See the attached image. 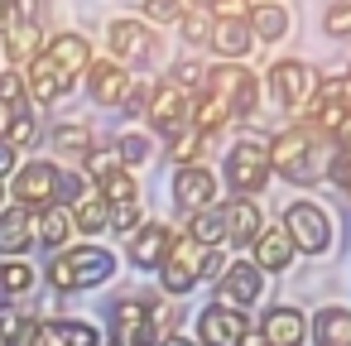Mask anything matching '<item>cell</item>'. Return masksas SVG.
<instances>
[{
  "label": "cell",
  "mask_w": 351,
  "mask_h": 346,
  "mask_svg": "<svg viewBox=\"0 0 351 346\" xmlns=\"http://www.w3.org/2000/svg\"><path fill=\"white\" fill-rule=\"evenodd\" d=\"M145 101H149V87H145V82H135V87H130V97H125V111H130V116H145Z\"/></svg>",
  "instance_id": "cell-49"
},
{
  "label": "cell",
  "mask_w": 351,
  "mask_h": 346,
  "mask_svg": "<svg viewBox=\"0 0 351 346\" xmlns=\"http://www.w3.org/2000/svg\"><path fill=\"white\" fill-rule=\"evenodd\" d=\"M202 92H212L217 101H226L231 116H255V106H260V77L245 63H217V68H207Z\"/></svg>",
  "instance_id": "cell-6"
},
{
  "label": "cell",
  "mask_w": 351,
  "mask_h": 346,
  "mask_svg": "<svg viewBox=\"0 0 351 346\" xmlns=\"http://www.w3.org/2000/svg\"><path fill=\"white\" fill-rule=\"evenodd\" d=\"M255 5H284V0H255Z\"/></svg>",
  "instance_id": "cell-55"
},
{
  "label": "cell",
  "mask_w": 351,
  "mask_h": 346,
  "mask_svg": "<svg viewBox=\"0 0 351 346\" xmlns=\"http://www.w3.org/2000/svg\"><path fill=\"white\" fill-rule=\"evenodd\" d=\"M188 116H193V97H188V92H178L173 82H154V87H149L145 121H149L159 135H169V130L188 125Z\"/></svg>",
  "instance_id": "cell-12"
},
{
  "label": "cell",
  "mask_w": 351,
  "mask_h": 346,
  "mask_svg": "<svg viewBox=\"0 0 351 346\" xmlns=\"http://www.w3.org/2000/svg\"><path fill=\"white\" fill-rule=\"evenodd\" d=\"M250 264H255L260 274H284V269L293 264V245H289L284 226H265V231L255 236V245H250Z\"/></svg>",
  "instance_id": "cell-22"
},
{
  "label": "cell",
  "mask_w": 351,
  "mask_h": 346,
  "mask_svg": "<svg viewBox=\"0 0 351 346\" xmlns=\"http://www.w3.org/2000/svg\"><path fill=\"white\" fill-rule=\"evenodd\" d=\"M188 236H193L197 245H207V250H217V245L226 240V226H221V207H207V212H197V217H188Z\"/></svg>",
  "instance_id": "cell-33"
},
{
  "label": "cell",
  "mask_w": 351,
  "mask_h": 346,
  "mask_svg": "<svg viewBox=\"0 0 351 346\" xmlns=\"http://www.w3.org/2000/svg\"><path fill=\"white\" fill-rule=\"evenodd\" d=\"M241 346H265V336H260V332H245V341H241Z\"/></svg>",
  "instance_id": "cell-54"
},
{
  "label": "cell",
  "mask_w": 351,
  "mask_h": 346,
  "mask_svg": "<svg viewBox=\"0 0 351 346\" xmlns=\"http://www.w3.org/2000/svg\"><path fill=\"white\" fill-rule=\"evenodd\" d=\"M260 336H265V346H303V341H308V317H303V308L274 303V308L260 317Z\"/></svg>",
  "instance_id": "cell-15"
},
{
  "label": "cell",
  "mask_w": 351,
  "mask_h": 346,
  "mask_svg": "<svg viewBox=\"0 0 351 346\" xmlns=\"http://www.w3.org/2000/svg\"><path fill=\"white\" fill-rule=\"evenodd\" d=\"M327 135H317L313 125H289L269 140V173H284L289 183L308 188L327 173Z\"/></svg>",
  "instance_id": "cell-1"
},
{
  "label": "cell",
  "mask_w": 351,
  "mask_h": 346,
  "mask_svg": "<svg viewBox=\"0 0 351 346\" xmlns=\"http://www.w3.org/2000/svg\"><path fill=\"white\" fill-rule=\"evenodd\" d=\"M87 193H92V178H87V173H77V169H63V173H58V188H53V202L73 212Z\"/></svg>",
  "instance_id": "cell-34"
},
{
  "label": "cell",
  "mask_w": 351,
  "mask_h": 346,
  "mask_svg": "<svg viewBox=\"0 0 351 346\" xmlns=\"http://www.w3.org/2000/svg\"><path fill=\"white\" fill-rule=\"evenodd\" d=\"M0 140H5L15 154H20V149H29V145L39 140V121H34V111H15V121L5 125V135H0Z\"/></svg>",
  "instance_id": "cell-38"
},
{
  "label": "cell",
  "mask_w": 351,
  "mask_h": 346,
  "mask_svg": "<svg viewBox=\"0 0 351 346\" xmlns=\"http://www.w3.org/2000/svg\"><path fill=\"white\" fill-rule=\"evenodd\" d=\"M39 20V0H0V34L15 25H34Z\"/></svg>",
  "instance_id": "cell-40"
},
{
  "label": "cell",
  "mask_w": 351,
  "mask_h": 346,
  "mask_svg": "<svg viewBox=\"0 0 351 346\" xmlns=\"http://www.w3.org/2000/svg\"><path fill=\"white\" fill-rule=\"evenodd\" d=\"M265 82H269L274 106H279V111H293V116H303V111L313 106L317 87H322V77H317L303 58H279V63H269Z\"/></svg>",
  "instance_id": "cell-5"
},
{
  "label": "cell",
  "mask_w": 351,
  "mask_h": 346,
  "mask_svg": "<svg viewBox=\"0 0 351 346\" xmlns=\"http://www.w3.org/2000/svg\"><path fill=\"white\" fill-rule=\"evenodd\" d=\"M0 106L29 111V92H25V77L20 73H0Z\"/></svg>",
  "instance_id": "cell-46"
},
{
  "label": "cell",
  "mask_w": 351,
  "mask_h": 346,
  "mask_svg": "<svg viewBox=\"0 0 351 346\" xmlns=\"http://www.w3.org/2000/svg\"><path fill=\"white\" fill-rule=\"evenodd\" d=\"M226 183L236 188V197H255L269 183V145L265 140H236L226 149Z\"/></svg>",
  "instance_id": "cell-7"
},
{
  "label": "cell",
  "mask_w": 351,
  "mask_h": 346,
  "mask_svg": "<svg viewBox=\"0 0 351 346\" xmlns=\"http://www.w3.org/2000/svg\"><path fill=\"white\" fill-rule=\"evenodd\" d=\"M289 10L284 5H255L250 0V10H245V29H250V39H260V44H274V39H284L289 34Z\"/></svg>",
  "instance_id": "cell-26"
},
{
  "label": "cell",
  "mask_w": 351,
  "mask_h": 346,
  "mask_svg": "<svg viewBox=\"0 0 351 346\" xmlns=\"http://www.w3.org/2000/svg\"><path fill=\"white\" fill-rule=\"evenodd\" d=\"M183 10H188V0H145V20L149 25H173L178 29Z\"/></svg>",
  "instance_id": "cell-44"
},
{
  "label": "cell",
  "mask_w": 351,
  "mask_h": 346,
  "mask_svg": "<svg viewBox=\"0 0 351 346\" xmlns=\"http://www.w3.org/2000/svg\"><path fill=\"white\" fill-rule=\"evenodd\" d=\"M260 293H265V274H260L250 260H236V264H226V269L212 279V308L245 312Z\"/></svg>",
  "instance_id": "cell-8"
},
{
  "label": "cell",
  "mask_w": 351,
  "mask_h": 346,
  "mask_svg": "<svg viewBox=\"0 0 351 346\" xmlns=\"http://www.w3.org/2000/svg\"><path fill=\"white\" fill-rule=\"evenodd\" d=\"M29 288H34V264H25V260H5V264H0V293L20 298Z\"/></svg>",
  "instance_id": "cell-37"
},
{
  "label": "cell",
  "mask_w": 351,
  "mask_h": 346,
  "mask_svg": "<svg viewBox=\"0 0 351 346\" xmlns=\"http://www.w3.org/2000/svg\"><path fill=\"white\" fill-rule=\"evenodd\" d=\"M346 82H351V68H346Z\"/></svg>",
  "instance_id": "cell-57"
},
{
  "label": "cell",
  "mask_w": 351,
  "mask_h": 346,
  "mask_svg": "<svg viewBox=\"0 0 351 346\" xmlns=\"http://www.w3.org/2000/svg\"><path fill=\"white\" fill-rule=\"evenodd\" d=\"M73 231H82V236H101V231H111V207L97 197V188L73 207Z\"/></svg>",
  "instance_id": "cell-31"
},
{
  "label": "cell",
  "mask_w": 351,
  "mask_h": 346,
  "mask_svg": "<svg viewBox=\"0 0 351 346\" xmlns=\"http://www.w3.org/2000/svg\"><path fill=\"white\" fill-rule=\"evenodd\" d=\"M44 58H49L68 82H77V77L92 68V44H87L82 34H53V39L44 44Z\"/></svg>",
  "instance_id": "cell-20"
},
{
  "label": "cell",
  "mask_w": 351,
  "mask_h": 346,
  "mask_svg": "<svg viewBox=\"0 0 351 346\" xmlns=\"http://www.w3.org/2000/svg\"><path fill=\"white\" fill-rule=\"evenodd\" d=\"M0 39H5V53H10L15 68H25V63H34V58L44 53V29H39V20H34V25H15V29L0 34Z\"/></svg>",
  "instance_id": "cell-28"
},
{
  "label": "cell",
  "mask_w": 351,
  "mask_h": 346,
  "mask_svg": "<svg viewBox=\"0 0 351 346\" xmlns=\"http://www.w3.org/2000/svg\"><path fill=\"white\" fill-rule=\"evenodd\" d=\"M15 169H20V154H15L5 140H0V178H5V173H15Z\"/></svg>",
  "instance_id": "cell-50"
},
{
  "label": "cell",
  "mask_w": 351,
  "mask_h": 346,
  "mask_svg": "<svg viewBox=\"0 0 351 346\" xmlns=\"http://www.w3.org/2000/svg\"><path fill=\"white\" fill-rule=\"evenodd\" d=\"M327 178H332L337 188H346V193H351V149H337V154L327 159Z\"/></svg>",
  "instance_id": "cell-47"
},
{
  "label": "cell",
  "mask_w": 351,
  "mask_h": 346,
  "mask_svg": "<svg viewBox=\"0 0 351 346\" xmlns=\"http://www.w3.org/2000/svg\"><path fill=\"white\" fill-rule=\"evenodd\" d=\"M322 34L327 39H351V0H332L322 10Z\"/></svg>",
  "instance_id": "cell-42"
},
{
  "label": "cell",
  "mask_w": 351,
  "mask_h": 346,
  "mask_svg": "<svg viewBox=\"0 0 351 346\" xmlns=\"http://www.w3.org/2000/svg\"><path fill=\"white\" fill-rule=\"evenodd\" d=\"M10 121H15V111H10V106H0V135H5V125H10Z\"/></svg>",
  "instance_id": "cell-53"
},
{
  "label": "cell",
  "mask_w": 351,
  "mask_h": 346,
  "mask_svg": "<svg viewBox=\"0 0 351 346\" xmlns=\"http://www.w3.org/2000/svg\"><path fill=\"white\" fill-rule=\"evenodd\" d=\"M221 269H226L221 250H207V245H197L193 236H173V245H169V255H164V264H159V284H164L169 298H183V293H193L202 279H217Z\"/></svg>",
  "instance_id": "cell-2"
},
{
  "label": "cell",
  "mask_w": 351,
  "mask_h": 346,
  "mask_svg": "<svg viewBox=\"0 0 351 346\" xmlns=\"http://www.w3.org/2000/svg\"><path fill=\"white\" fill-rule=\"evenodd\" d=\"M308 332H313V346H351V308H341V303L317 308Z\"/></svg>",
  "instance_id": "cell-24"
},
{
  "label": "cell",
  "mask_w": 351,
  "mask_h": 346,
  "mask_svg": "<svg viewBox=\"0 0 351 346\" xmlns=\"http://www.w3.org/2000/svg\"><path fill=\"white\" fill-rule=\"evenodd\" d=\"M332 140H337V149H351V111L341 116V125L332 130Z\"/></svg>",
  "instance_id": "cell-51"
},
{
  "label": "cell",
  "mask_w": 351,
  "mask_h": 346,
  "mask_svg": "<svg viewBox=\"0 0 351 346\" xmlns=\"http://www.w3.org/2000/svg\"><path fill=\"white\" fill-rule=\"evenodd\" d=\"M245 332H250V317L231 308H207L197 317V346H241Z\"/></svg>",
  "instance_id": "cell-16"
},
{
  "label": "cell",
  "mask_w": 351,
  "mask_h": 346,
  "mask_svg": "<svg viewBox=\"0 0 351 346\" xmlns=\"http://www.w3.org/2000/svg\"><path fill=\"white\" fill-rule=\"evenodd\" d=\"M20 77H25V92H29V101H34V106H53V101H63V97L73 92V82H68V77H63L44 53H39L34 63H25V73H20Z\"/></svg>",
  "instance_id": "cell-18"
},
{
  "label": "cell",
  "mask_w": 351,
  "mask_h": 346,
  "mask_svg": "<svg viewBox=\"0 0 351 346\" xmlns=\"http://www.w3.org/2000/svg\"><path fill=\"white\" fill-rule=\"evenodd\" d=\"M217 173L207 169V164H188V169H178L173 173V207L183 212V217H197V212H207V207H217Z\"/></svg>",
  "instance_id": "cell-11"
},
{
  "label": "cell",
  "mask_w": 351,
  "mask_h": 346,
  "mask_svg": "<svg viewBox=\"0 0 351 346\" xmlns=\"http://www.w3.org/2000/svg\"><path fill=\"white\" fill-rule=\"evenodd\" d=\"M197 5H212V0H197Z\"/></svg>",
  "instance_id": "cell-56"
},
{
  "label": "cell",
  "mask_w": 351,
  "mask_h": 346,
  "mask_svg": "<svg viewBox=\"0 0 351 346\" xmlns=\"http://www.w3.org/2000/svg\"><path fill=\"white\" fill-rule=\"evenodd\" d=\"M140 226H145V207H140V202L111 207V231H116V236H125V240H130V236H135Z\"/></svg>",
  "instance_id": "cell-45"
},
{
  "label": "cell",
  "mask_w": 351,
  "mask_h": 346,
  "mask_svg": "<svg viewBox=\"0 0 351 346\" xmlns=\"http://www.w3.org/2000/svg\"><path fill=\"white\" fill-rule=\"evenodd\" d=\"M178 34H183L188 44H207V34H212V15H207V5H188L183 20H178Z\"/></svg>",
  "instance_id": "cell-41"
},
{
  "label": "cell",
  "mask_w": 351,
  "mask_h": 346,
  "mask_svg": "<svg viewBox=\"0 0 351 346\" xmlns=\"http://www.w3.org/2000/svg\"><path fill=\"white\" fill-rule=\"evenodd\" d=\"M116 274V255L106 245H68L49 260V284L58 293H82V288H101Z\"/></svg>",
  "instance_id": "cell-3"
},
{
  "label": "cell",
  "mask_w": 351,
  "mask_h": 346,
  "mask_svg": "<svg viewBox=\"0 0 351 346\" xmlns=\"http://www.w3.org/2000/svg\"><path fill=\"white\" fill-rule=\"evenodd\" d=\"M106 332H111V346H154L149 303L145 298H116L106 312Z\"/></svg>",
  "instance_id": "cell-10"
},
{
  "label": "cell",
  "mask_w": 351,
  "mask_h": 346,
  "mask_svg": "<svg viewBox=\"0 0 351 346\" xmlns=\"http://www.w3.org/2000/svg\"><path fill=\"white\" fill-rule=\"evenodd\" d=\"M116 154H121V164H125V169H140V164L154 154V145H149V135H140V130H125V135L116 140Z\"/></svg>",
  "instance_id": "cell-39"
},
{
  "label": "cell",
  "mask_w": 351,
  "mask_h": 346,
  "mask_svg": "<svg viewBox=\"0 0 351 346\" xmlns=\"http://www.w3.org/2000/svg\"><path fill=\"white\" fill-rule=\"evenodd\" d=\"M159 346H197V341H188V336H164Z\"/></svg>",
  "instance_id": "cell-52"
},
{
  "label": "cell",
  "mask_w": 351,
  "mask_h": 346,
  "mask_svg": "<svg viewBox=\"0 0 351 346\" xmlns=\"http://www.w3.org/2000/svg\"><path fill=\"white\" fill-rule=\"evenodd\" d=\"M49 149H53V154H68V159H82V154L92 149V130H87V125H53Z\"/></svg>",
  "instance_id": "cell-32"
},
{
  "label": "cell",
  "mask_w": 351,
  "mask_h": 346,
  "mask_svg": "<svg viewBox=\"0 0 351 346\" xmlns=\"http://www.w3.org/2000/svg\"><path fill=\"white\" fill-rule=\"evenodd\" d=\"M245 0H212V5H207V15L212 20H245Z\"/></svg>",
  "instance_id": "cell-48"
},
{
  "label": "cell",
  "mask_w": 351,
  "mask_h": 346,
  "mask_svg": "<svg viewBox=\"0 0 351 346\" xmlns=\"http://www.w3.org/2000/svg\"><path fill=\"white\" fill-rule=\"evenodd\" d=\"M164 140H169V159H173L178 169H188V164H197V154L207 149V135H202V130H197L193 121H188V125H178V130H169Z\"/></svg>",
  "instance_id": "cell-30"
},
{
  "label": "cell",
  "mask_w": 351,
  "mask_h": 346,
  "mask_svg": "<svg viewBox=\"0 0 351 346\" xmlns=\"http://www.w3.org/2000/svg\"><path fill=\"white\" fill-rule=\"evenodd\" d=\"M34 245V212L25 207H0V255L20 260Z\"/></svg>",
  "instance_id": "cell-23"
},
{
  "label": "cell",
  "mask_w": 351,
  "mask_h": 346,
  "mask_svg": "<svg viewBox=\"0 0 351 346\" xmlns=\"http://www.w3.org/2000/svg\"><path fill=\"white\" fill-rule=\"evenodd\" d=\"M207 49L221 58V63H245L255 39L245 29V20H212V34H207Z\"/></svg>",
  "instance_id": "cell-21"
},
{
  "label": "cell",
  "mask_w": 351,
  "mask_h": 346,
  "mask_svg": "<svg viewBox=\"0 0 351 346\" xmlns=\"http://www.w3.org/2000/svg\"><path fill=\"white\" fill-rule=\"evenodd\" d=\"M279 226H284L293 255H327L332 240H337V221H332V212H327L322 202H308V197L289 202Z\"/></svg>",
  "instance_id": "cell-4"
},
{
  "label": "cell",
  "mask_w": 351,
  "mask_h": 346,
  "mask_svg": "<svg viewBox=\"0 0 351 346\" xmlns=\"http://www.w3.org/2000/svg\"><path fill=\"white\" fill-rule=\"evenodd\" d=\"M169 245H173V226H164V221H145V226L125 240V255H130L135 269H159L164 255H169Z\"/></svg>",
  "instance_id": "cell-17"
},
{
  "label": "cell",
  "mask_w": 351,
  "mask_h": 346,
  "mask_svg": "<svg viewBox=\"0 0 351 346\" xmlns=\"http://www.w3.org/2000/svg\"><path fill=\"white\" fill-rule=\"evenodd\" d=\"M221 226H226V240L245 250V245H255V236L265 231V212H260L255 197H231V202L221 207Z\"/></svg>",
  "instance_id": "cell-19"
},
{
  "label": "cell",
  "mask_w": 351,
  "mask_h": 346,
  "mask_svg": "<svg viewBox=\"0 0 351 346\" xmlns=\"http://www.w3.org/2000/svg\"><path fill=\"white\" fill-rule=\"evenodd\" d=\"M188 121H193L202 135H217V130H226L236 116H231V111H226V101H217L212 92H197V97H193V116H188Z\"/></svg>",
  "instance_id": "cell-29"
},
{
  "label": "cell",
  "mask_w": 351,
  "mask_h": 346,
  "mask_svg": "<svg viewBox=\"0 0 351 346\" xmlns=\"http://www.w3.org/2000/svg\"><path fill=\"white\" fill-rule=\"evenodd\" d=\"M87 87H92V101L97 106H106V111H121L125 106V97H130V87H135V77L121 68V63H111V58H92V68H87Z\"/></svg>",
  "instance_id": "cell-14"
},
{
  "label": "cell",
  "mask_w": 351,
  "mask_h": 346,
  "mask_svg": "<svg viewBox=\"0 0 351 346\" xmlns=\"http://www.w3.org/2000/svg\"><path fill=\"white\" fill-rule=\"evenodd\" d=\"M169 82H173L178 92H202L207 68H202V63H193V58H178V63H173V73H169Z\"/></svg>",
  "instance_id": "cell-43"
},
{
  "label": "cell",
  "mask_w": 351,
  "mask_h": 346,
  "mask_svg": "<svg viewBox=\"0 0 351 346\" xmlns=\"http://www.w3.org/2000/svg\"><path fill=\"white\" fill-rule=\"evenodd\" d=\"M44 346H106V341H101V332L92 322L58 317V322H44Z\"/></svg>",
  "instance_id": "cell-27"
},
{
  "label": "cell",
  "mask_w": 351,
  "mask_h": 346,
  "mask_svg": "<svg viewBox=\"0 0 351 346\" xmlns=\"http://www.w3.org/2000/svg\"><path fill=\"white\" fill-rule=\"evenodd\" d=\"M68 236H73V212L68 207H58V202H49V207H39L34 212V240L44 245V250H68Z\"/></svg>",
  "instance_id": "cell-25"
},
{
  "label": "cell",
  "mask_w": 351,
  "mask_h": 346,
  "mask_svg": "<svg viewBox=\"0 0 351 346\" xmlns=\"http://www.w3.org/2000/svg\"><path fill=\"white\" fill-rule=\"evenodd\" d=\"M106 44H111V63H149L154 58V34H149V25L145 20H111V29H106Z\"/></svg>",
  "instance_id": "cell-13"
},
{
  "label": "cell",
  "mask_w": 351,
  "mask_h": 346,
  "mask_svg": "<svg viewBox=\"0 0 351 346\" xmlns=\"http://www.w3.org/2000/svg\"><path fill=\"white\" fill-rule=\"evenodd\" d=\"M58 164L53 159H29V164H20L15 169V183H10V197H15V207H25V212H39V207H49L53 202V188H58Z\"/></svg>",
  "instance_id": "cell-9"
},
{
  "label": "cell",
  "mask_w": 351,
  "mask_h": 346,
  "mask_svg": "<svg viewBox=\"0 0 351 346\" xmlns=\"http://www.w3.org/2000/svg\"><path fill=\"white\" fill-rule=\"evenodd\" d=\"M121 169H125V164H121L116 145H101V149H87V154H82V173H87V178H101V183H106V178L121 173Z\"/></svg>",
  "instance_id": "cell-36"
},
{
  "label": "cell",
  "mask_w": 351,
  "mask_h": 346,
  "mask_svg": "<svg viewBox=\"0 0 351 346\" xmlns=\"http://www.w3.org/2000/svg\"><path fill=\"white\" fill-rule=\"evenodd\" d=\"M97 197H101L106 207H125V202H140V188H135L130 169H121V173H111V178L97 188Z\"/></svg>",
  "instance_id": "cell-35"
}]
</instances>
